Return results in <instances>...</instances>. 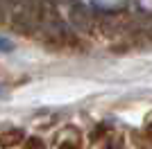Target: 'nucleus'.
<instances>
[{
    "mask_svg": "<svg viewBox=\"0 0 152 149\" xmlns=\"http://www.w3.org/2000/svg\"><path fill=\"white\" fill-rule=\"evenodd\" d=\"M93 7L102 9V12H123L125 9V2H93Z\"/></svg>",
    "mask_w": 152,
    "mask_h": 149,
    "instance_id": "1",
    "label": "nucleus"
},
{
    "mask_svg": "<svg viewBox=\"0 0 152 149\" xmlns=\"http://www.w3.org/2000/svg\"><path fill=\"white\" fill-rule=\"evenodd\" d=\"M14 138H20V133H18V131H12V133H5V136L0 138V145H5V147H9V145H14V142H16Z\"/></svg>",
    "mask_w": 152,
    "mask_h": 149,
    "instance_id": "2",
    "label": "nucleus"
},
{
    "mask_svg": "<svg viewBox=\"0 0 152 149\" xmlns=\"http://www.w3.org/2000/svg\"><path fill=\"white\" fill-rule=\"evenodd\" d=\"M12 50H14V43L0 34V52H12Z\"/></svg>",
    "mask_w": 152,
    "mask_h": 149,
    "instance_id": "3",
    "label": "nucleus"
}]
</instances>
